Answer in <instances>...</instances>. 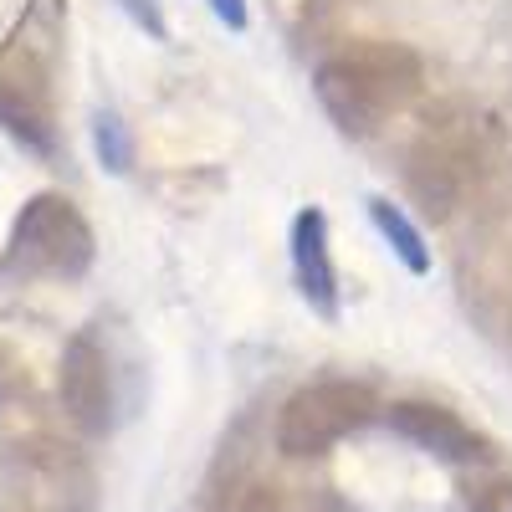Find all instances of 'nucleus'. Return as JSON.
<instances>
[{"label": "nucleus", "instance_id": "f257e3e1", "mask_svg": "<svg viewBox=\"0 0 512 512\" xmlns=\"http://www.w3.org/2000/svg\"><path fill=\"white\" fill-rule=\"evenodd\" d=\"M0 502L6 512H93V461L41 410L31 369L0 344Z\"/></svg>", "mask_w": 512, "mask_h": 512}, {"label": "nucleus", "instance_id": "f03ea898", "mask_svg": "<svg viewBox=\"0 0 512 512\" xmlns=\"http://www.w3.org/2000/svg\"><path fill=\"white\" fill-rule=\"evenodd\" d=\"M420 82H425V67L405 41H374V36L333 47L313 72L323 113L349 139H374L384 123L415 103Z\"/></svg>", "mask_w": 512, "mask_h": 512}, {"label": "nucleus", "instance_id": "7ed1b4c3", "mask_svg": "<svg viewBox=\"0 0 512 512\" xmlns=\"http://www.w3.org/2000/svg\"><path fill=\"white\" fill-rule=\"evenodd\" d=\"M98 256L93 226L62 190H41L21 205L11 241L0 251V277L6 282H77L88 277Z\"/></svg>", "mask_w": 512, "mask_h": 512}, {"label": "nucleus", "instance_id": "20e7f679", "mask_svg": "<svg viewBox=\"0 0 512 512\" xmlns=\"http://www.w3.org/2000/svg\"><path fill=\"white\" fill-rule=\"evenodd\" d=\"M379 415V400L359 379H318L303 384L277 415V451L282 456H323L344 436L364 431Z\"/></svg>", "mask_w": 512, "mask_h": 512}, {"label": "nucleus", "instance_id": "39448f33", "mask_svg": "<svg viewBox=\"0 0 512 512\" xmlns=\"http://www.w3.org/2000/svg\"><path fill=\"white\" fill-rule=\"evenodd\" d=\"M477 180V149H472V128L456 118L425 123L415 144L405 149V190L431 221H446L461 205V195Z\"/></svg>", "mask_w": 512, "mask_h": 512}, {"label": "nucleus", "instance_id": "423d86ee", "mask_svg": "<svg viewBox=\"0 0 512 512\" xmlns=\"http://www.w3.org/2000/svg\"><path fill=\"white\" fill-rule=\"evenodd\" d=\"M0 128L31 154H57V103H52V57L31 36H16L0 52Z\"/></svg>", "mask_w": 512, "mask_h": 512}, {"label": "nucleus", "instance_id": "0eeeda50", "mask_svg": "<svg viewBox=\"0 0 512 512\" xmlns=\"http://www.w3.org/2000/svg\"><path fill=\"white\" fill-rule=\"evenodd\" d=\"M57 405L82 436H108L118 420V395H113V359L93 328L67 338L62 364H57Z\"/></svg>", "mask_w": 512, "mask_h": 512}, {"label": "nucleus", "instance_id": "6e6552de", "mask_svg": "<svg viewBox=\"0 0 512 512\" xmlns=\"http://www.w3.org/2000/svg\"><path fill=\"white\" fill-rule=\"evenodd\" d=\"M390 431L405 436L420 451H431L436 461H451V466H487L497 456L482 431H472L456 410L431 405V400H400V405H390Z\"/></svg>", "mask_w": 512, "mask_h": 512}, {"label": "nucleus", "instance_id": "1a4fd4ad", "mask_svg": "<svg viewBox=\"0 0 512 512\" xmlns=\"http://www.w3.org/2000/svg\"><path fill=\"white\" fill-rule=\"evenodd\" d=\"M292 277L313 313L338 318V272H333V251H328V216L318 205L297 210V221H292Z\"/></svg>", "mask_w": 512, "mask_h": 512}, {"label": "nucleus", "instance_id": "9d476101", "mask_svg": "<svg viewBox=\"0 0 512 512\" xmlns=\"http://www.w3.org/2000/svg\"><path fill=\"white\" fill-rule=\"evenodd\" d=\"M369 216H374V226H379V236L390 241V251L400 256V262L420 277V272H431V251H425V241H420V231L410 226V216L400 205H390V200H369Z\"/></svg>", "mask_w": 512, "mask_h": 512}, {"label": "nucleus", "instance_id": "9b49d317", "mask_svg": "<svg viewBox=\"0 0 512 512\" xmlns=\"http://www.w3.org/2000/svg\"><path fill=\"white\" fill-rule=\"evenodd\" d=\"M93 144H98L103 169H113V175H128V164H134V139H128V128H123L118 113H98V123H93Z\"/></svg>", "mask_w": 512, "mask_h": 512}, {"label": "nucleus", "instance_id": "f8f14e48", "mask_svg": "<svg viewBox=\"0 0 512 512\" xmlns=\"http://www.w3.org/2000/svg\"><path fill=\"white\" fill-rule=\"evenodd\" d=\"M466 512H512V477H492L466 492Z\"/></svg>", "mask_w": 512, "mask_h": 512}, {"label": "nucleus", "instance_id": "ddd939ff", "mask_svg": "<svg viewBox=\"0 0 512 512\" xmlns=\"http://www.w3.org/2000/svg\"><path fill=\"white\" fill-rule=\"evenodd\" d=\"M231 512H282V502H277V487H267V482H251L236 502H231Z\"/></svg>", "mask_w": 512, "mask_h": 512}, {"label": "nucleus", "instance_id": "4468645a", "mask_svg": "<svg viewBox=\"0 0 512 512\" xmlns=\"http://www.w3.org/2000/svg\"><path fill=\"white\" fill-rule=\"evenodd\" d=\"M118 6L134 16L149 36H164V16H159V0H118Z\"/></svg>", "mask_w": 512, "mask_h": 512}, {"label": "nucleus", "instance_id": "2eb2a0df", "mask_svg": "<svg viewBox=\"0 0 512 512\" xmlns=\"http://www.w3.org/2000/svg\"><path fill=\"white\" fill-rule=\"evenodd\" d=\"M210 11H216L231 31H246V0H210Z\"/></svg>", "mask_w": 512, "mask_h": 512}, {"label": "nucleus", "instance_id": "dca6fc26", "mask_svg": "<svg viewBox=\"0 0 512 512\" xmlns=\"http://www.w3.org/2000/svg\"><path fill=\"white\" fill-rule=\"evenodd\" d=\"M0 512H6V507H0Z\"/></svg>", "mask_w": 512, "mask_h": 512}]
</instances>
